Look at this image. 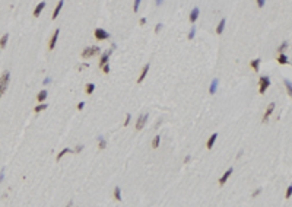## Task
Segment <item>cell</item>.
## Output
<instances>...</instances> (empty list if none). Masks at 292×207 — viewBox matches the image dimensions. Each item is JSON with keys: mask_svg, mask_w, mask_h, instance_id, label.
Returning a JSON list of instances; mask_svg holds the SVG:
<instances>
[{"mask_svg": "<svg viewBox=\"0 0 292 207\" xmlns=\"http://www.w3.org/2000/svg\"><path fill=\"white\" fill-rule=\"evenodd\" d=\"M9 77H10L9 72H5L2 76H0V98H2V95L6 92V88H8V83H9Z\"/></svg>", "mask_w": 292, "mask_h": 207, "instance_id": "1", "label": "cell"}, {"mask_svg": "<svg viewBox=\"0 0 292 207\" xmlns=\"http://www.w3.org/2000/svg\"><path fill=\"white\" fill-rule=\"evenodd\" d=\"M270 86V77L269 76H262L259 79V94H264L267 91V88Z\"/></svg>", "mask_w": 292, "mask_h": 207, "instance_id": "2", "label": "cell"}, {"mask_svg": "<svg viewBox=\"0 0 292 207\" xmlns=\"http://www.w3.org/2000/svg\"><path fill=\"white\" fill-rule=\"evenodd\" d=\"M99 51H101V48H99V47L92 45V47H88V48H85V50L82 51V57L86 60V58H91V57H94V56L99 54Z\"/></svg>", "mask_w": 292, "mask_h": 207, "instance_id": "3", "label": "cell"}, {"mask_svg": "<svg viewBox=\"0 0 292 207\" xmlns=\"http://www.w3.org/2000/svg\"><path fill=\"white\" fill-rule=\"evenodd\" d=\"M94 35H95L96 39H101V41H104V39H107V38L110 36V34H108L105 29H102V28H96L95 32H94Z\"/></svg>", "mask_w": 292, "mask_h": 207, "instance_id": "4", "label": "cell"}, {"mask_svg": "<svg viewBox=\"0 0 292 207\" xmlns=\"http://www.w3.org/2000/svg\"><path fill=\"white\" fill-rule=\"evenodd\" d=\"M146 120H148V115L146 114H142L139 118H137V122H136V130H142L146 124Z\"/></svg>", "mask_w": 292, "mask_h": 207, "instance_id": "5", "label": "cell"}, {"mask_svg": "<svg viewBox=\"0 0 292 207\" xmlns=\"http://www.w3.org/2000/svg\"><path fill=\"white\" fill-rule=\"evenodd\" d=\"M59 34H60V29H56L53 36L50 38V43H48V50H53L56 47V43H57V38H59Z\"/></svg>", "mask_w": 292, "mask_h": 207, "instance_id": "6", "label": "cell"}, {"mask_svg": "<svg viewBox=\"0 0 292 207\" xmlns=\"http://www.w3.org/2000/svg\"><path fill=\"white\" fill-rule=\"evenodd\" d=\"M275 102H272V104H269V107H267V109H266V112H264V115H263V122H267V120H269V117L273 114V111H275Z\"/></svg>", "mask_w": 292, "mask_h": 207, "instance_id": "7", "label": "cell"}, {"mask_svg": "<svg viewBox=\"0 0 292 207\" xmlns=\"http://www.w3.org/2000/svg\"><path fill=\"white\" fill-rule=\"evenodd\" d=\"M231 174H232V168H229V169H228V171H227V172H225V174H224L221 178H219V185H221V187H222V185H225V182L228 181V178L231 177Z\"/></svg>", "mask_w": 292, "mask_h": 207, "instance_id": "8", "label": "cell"}, {"mask_svg": "<svg viewBox=\"0 0 292 207\" xmlns=\"http://www.w3.org/2000/svg\"><path fill=\"white\" fill-rule=\"evenodd\" d=\"M111 51H113V50H110V51H107V53H104V54L101 56V58H99V67H102L104 64L108 63V58H110V56H111Z\"/></svg>", "mask_w": 292, "mask_h": 207, "instance_id": "9", "label": "cell"}, {"mask_svg": "<svg viewBox=\"0 0 292 207\" xmlns=\"http://www.w3.org/2000/svg\"><path fill=\"white\" fill-rule=\"evenodd\" d=\"M44 8H45V2L38 3V5H36V8H35V10H34V16H35V18H38V16L41 15V12H43Z\"/></svg>", "mask_w": 292, "mask_h": 207, "instance_id": "10", "label": "cell"}, {"mask_svg": "<svg viewBox=\"0 0 292 207\" xmlns=\"http://www.w3.org/2000/svg\"><path fill=\"white\" fill-rule=\"evenodd\" d=\"M148 70H149V64H146V66L142 69V72H140V76H139V79H137V83H142V82H143V79L146 77V74H148Z\"/></svg>", "mask_w": 292, "mask_h": 207, "instance_id": "11", "label": "cell"}, {"mask_svg": "<svg viewBox=\"0 0 292 207\" xmlns=\"http://www.w3.org/2000/svg\"><path fill=\"white\" fill-rule=\"evenodd\" d=\"M199 13H200V10H199V8H194L193 10H191V13H190V22L191 23H194L196 21H197V18H199Z\"/></svg>", "mask_w": 292, "mask_h": 207, "instance_id": "12", "label": "cell"}, {"mask_svg": "<svg viewBox=\"0 0 292 207\" xmlns=\"http://www.w3.org/2000/svg\"><path fill=\"white\" fill-rule=\"evenodd\" d=\"M63 5H64V0H59V3H57V6H56V9H54V13H53V16H51L53 19H56V18L59 16V13H60Z\"/></svg>", "mask_w": 292, "mask_h": 207, "instance_id": "13", "label": "cell"}, {"mask_svg": "<svg viewBox=\"0 0 292 207\" xmlns=\"http://www.w3.org/2000/svg\"><path fill=\"white\" fill-rule=\"evenodd\" d=\"M216 139H218V134L213 133V134L209 137V140H207V143H206V147H207V149H212L213 144H215V142H216Z\"/></svg>", "mask_w": 292, "mask_h": 207, "instance_id": "14", "label": "cell"}, {"mask_svg": "<svg viewBox=\"0 0 292 207\" xmlns=\"http://www.w3.org/2000/svg\"><path fill=\"white\" fill-rule=\"evenodd\" d=\"M278 63H279V64H288V63H289V60H288L286 54L279 53V56H278Z\"/></svg>", "mask_w": 292, "mask_h": 207, "instance_id": "15", "label": "cell"}, {"mask_svg": "<svg viewBox=\"0 0 292 207\" xmlns=\"http://www.w3.org/2000/svg\"><path fill=\"white\" fill-rule=\"evenodd\" d=\"M225 23H227V21H225V19H221V22H219L218 26H216V34H222V32H224Z\"/></svg>", "mask_w": 292, "mask_h": 207, "instance_id": "16", "label": "cell"}, {"mask_svg": "<svg viewBox=\"0 0 292 207\" xmlns=\"http://www.w3.org/2000/svg\"><path fill=\"white\" fill-rule=\"evenodd\" d=\"M283 83H285V88H286V91H288V95L292 96V82L288 80V79H285V80H283Z\"/></svg>", "mask_w": 292, "mask_h": 207, "instance_id": "17", "label": "cell"}, {"mask_svg": "<svg viewBox=\"0 0 292 207\" xmlns=\"http://www.w3.org/2000/svg\"><path fill=\"white\" fill-rule=\"evenodd\" d=\"M260 63H262V60H260V58H256V60H253V61L250 63V66H251V67L254 69V72H259Z\"/></svg>", "mask_w": 292, "mask_h": 207, "instance_id": "18", "label": "cell"}, {"mask_svg": "<svg viewBox=\"0 0 292 207\" xmlns=\"http://www.w3.org/2000/svg\"><path fill=\"white\" fill-rule=\"evenodd\" d=\"M216 89H218V80L213 79V80H212V83H210V89H209V92L213 95V94L216 92Z\"/></svg>", "mask_w": 292, "mask_h": 207, "instance_id": "19", "label": "cell"}, {"mask_svg": "<svg viewBox=\"0 0 292 207\" xmlns=\"http://www.w3.org/2000/svg\"><path fill=\"white\" fill-rule=\"evenodd\" d=\"M8 39H9V35H8V34H5V35L2 36V39H0V48H5V47H6V44H8Z\"/></svg>", "mask_w": 292, "mask_h": 207, "instance_id": "20", "label": "cell"}, {"mask_svg": "<svg viewBox=\"0 0 292 207\" xmlns=\"http://www.w3.org/2000/svg\"><path fill=\"white\" fill-rule=\"evenodd\" d=\"M45 98H47V91H41L38 95H36V99H38L40 102H43Z\"/></svg>", "mask_w": 292, "mask_h": 207, "instance_id": "21", "label": "cell"}, {"mask_svg": "<svg viewBox=\"0 0 292 207\" xmlns=\"http://www.w3.org/2000/svg\"><path fill=\"white\" fill-rule=\"evenodd\" d=\"M85 91H86V94H88V95H91V94L95 91V85H94V83H88V85H86V88H85Z\"/></svg>", "mask_w": 292, "mask_h": 207, "instance_id": "22", "label": "cell"}, {"mask_svg": "<svg viewBox=\"0 0 292 207\" xmlns=\"http://www.w3.org/2000/svg\"><path fill=\"white\" fill-rule=\"evenodd\" d=\"M114 198H116L117 201H121V193H120V187H116V190H114Z\"/></svg>", "mask_w": 292, "mask_h": 207, "instance_id": "23", "label": "cell"}, {"mask_svg": "<svg viewBox=\"0 0 292 207\" xmlns=\"http://www.w3.org/2000/svg\"><path fill=\"white\" fill-rule=\"evenodd\" d=\"M159 140H161V137H159V134H158V136H155V137H154V140H152V147H154V149H156V147H158V146H159Z\"/></svg>", "mask_w": 292, "mask_h": 207, "instance_id": "24", "label": "cell"}, {"mask_svg": "<svg viewBox=\"0 0 292 207\" xmlns=\"http://www.w3.org/2000/svg\"><path fill=\"white\" fill-rule=\"evenodd\" d=\"M70 152H72V150H70V149H69V147H66V149H63V150H61V152H60V153H59V155H57V162H59V160H60V159H61V157H63V155H66V153H70Z\"/></svg>", "mask_w": 292, "mask_h": 207, "instance_id": "25", "label": "cell"}, {"mask_svg": "<svg viewBox=\"0 0 292 207\" xmlns=\"http://www.w3.org/2000/svg\"><path fill=\"white\" fill-rule=\"evenodd\" d=\"M285 48H288V43L286 41H283V43L279 45V48H278V53H283L285 51Z\"/></svg>", "mask_w": 292, "mask_h": 207, "instance_id": "26", "label": "cell"}, {"mask_svg": "<svg viewBox=\"0 0 292 207\" xmlns=\"http://www.w3.org/2000/svg\"><path fill=\"white\" fill-rule=\"evenodd\" d=\"M98 140H99V144H98V147H99L101 150H102V149H105V147H107V142H105V140H104L102 137H99Z\"/></svg>", "mask_w": 292, "mask_h": 207, "instance_id": "27", "label": "cell"}, {"mask_svg": "<svg viewBox=\"0 0 292 207\" xmlns=\"http://www.w3.org/2000/svg\"><path fill=\"white\" fill-rule=\"evenodd\" d=\"M47 107H48V105H45V104H41V105H38V107H35V108H34V111H35V112H40V111H44V109H45Z\"/></svg>", "mask_w": 292, "mask_h": 207, "instance_id": "28", "label": "cell"}, {"mask_svg": "<svg viewBox=\"0 0 292 207\" xmlns=\"http://www.w3.org/2000/svg\"><path fill=\"white\" fill-rule=\"evenodd\" d=\"M194 34H196V28H194V26H191V29H190V32H189V36H187V38H189V39H193V38H194Z\"/></svg>", "mask_w": 292, "mask_h": 207, "instance_id": "29", "label": "cell"}, {"mask_svg": "<svg viewBox=\"0 0 292 207\" xmlns=\"http://www.w3.org/2000/svg\"><path fill=\"white\" fill-rule=\"evenodd\" d=\"M291 195H292V185H289V187H288L286 194H285V198H291Z\"/></svg>", "mask_w": 292, "mask_h": 207, "instance_id": "30", "label": "cell"}, {"mask_svg": "<svg viewBox=\"0 0 292 207\" xmlns=\"http://www.w3.org/2000/svg\"><path fill=\"white\" fill-rule=\"evenodd\" d=\"M140 2H142V0H134V5H133V10H134V12H137V10H139Z\"/></svg>", "mask_w": 292, "mask_h": 207, "instance_id": "31", "label": "cell"}, {"mask_svg": "<svg viewBox=\"0 0 292 207\" xmlns=\"http://www.w3.org/2000/svg\"><path fill=\"white\" fill-rule=\"evenodd\" d=\"M102 70H104V73H105V74H107V73H110V66H108V64H104V66H102Z\"/></svg>", "mask_w": 292, "mask_h": 207, "instance_id": "32", "label": "cell"}, {"mask_svg": "<svg viewBox=\"0 0 292 207\" xmlns=\"http://www.w3.org/2000/svg\"><path fill=\"white\" fill-rule=\"evenodd\" d=\"M130 118H132V117H130V114H127V115H126V121H124V126H129Z\"/></svg>", "mask_w": 292, "mask_h": 207, "instance_id": "33", "label": "cell"}, {"mask_svg": "<svg viewBox=\"0 0 292 207\" xmlns=\"http://www.w3.org/2000/svg\"><path fill=\"white\" fill-rule=\"evenodd\" d=\"M256 2H257V6H259V8H263V6H264V0H256Z\"/></svg>", "mask_w": 292, "mask_h": 207, "instance_id": "34", "label": "cell"}, {"mask_svg": "<svg viewBox=\"0 0 292 207\" xmlns=\"http://www.w3.org/2000/svg\"><path fill=\"white\" fill-rule=\"evenodd\" d=\"M260 193H262V188H257V190H256V191L253 193V197H257Z\"/></svg>", "mask_w": 292, "mask_h": 207, "instance_id": "35", "label": "cell"}, {"mask_svg": "<svg viewBox=\"0 0 292 207\" xmlns=\"http://www.w3.org/2000/svg\"><path fill=\"white\" fill-rule=\"evenodd\" d=\"M161 29H162V23H158V25H156V26H155V32H156V34H158V32H159V31H161Z\"/></svg>", "mask_w": 292, "mask_h": 207, "instance_id": "36", "label": "cell"}, {"mask_svg": "<svg viewBox=\"0 0 292 207\" xmlns=\"http://www.w3.org/2000/svg\"><path fill=\"white\" fill-rule=\"evenodd\" d=\"M82 149H83V146L81 144V146H78V147H76L75 150H73V152H75V153H79V152H82Z\"/></svg>", "mask_w": 292, "mask_h": 207, "instance_id": "37", "label": "cell"}, {"mask_svg": "<svg viewBox=\"0 0 292 207\" xmlns=\"http://www.w3.org/2000/svg\"><path fill=\"white\" fill-rule=\"evenodd\" d=\"M86 67H89V64H88V63H83V64L79 66V70H83V69H86Z\"/></svg>", "mask_w": 292, "mask_h": 207, "instance_id": "38", "label": "cell"}, {"mask_svg": "<svg viewBox=\"0 0 292 207\" xmlns=\"http://www.w3.org/2000/svg\"><path fill=\"white\" fill-rule=\"evenodd\" d=\"M83 107H85V102H79V104H78V109H79V111H82Z\"/></svg>", "mask_w": 292, "mask_h": 207, "instance_id": "39", "label": "cell"}, {"mask_svg": "<svg viewBox=\"0 0 292 207\" xmlns=\"http://www.w3.org/2000/svg\"><path fill=\"white\" fill-rule=\"evenodd\" d=\"M5 178V169H2V172H0V181H3Z\"/></svg>", "mask_w": 292, "mask_h": 207, "instance_id": "40", "label": "cell"}, {"mask_svg": "<svg viewBox=\"0 0 292 207\" xmlns=\"http://www.w3.org/2000/svg\"><path fill=\"white\" fill-rule=\"evenodd\" d=\"M139 23H140V25H145V23H146V18H140Z\"/></svg>", "mask_w": 292, "mask_h": 207, "instance_id": "41", "label": "cell"}, {"mask_svg": "<svg viewBox=\"0 0 292 207\" xmlns=\"http://www.w3.org/2000/svg\"><path fill=\"white\" fill-rule=\"evenodd\" d=\"M50 82H51V79H50V77H45V80H44V85H48Z\"/></svg>", "mask_w": 292, "mask_h": 207, "instance_id": "42", "label": "cell"}, {"mask_svg": "<svg viewBox=\"0 0 292 207\" xmlns=\"http://www.w3.org/2000/svg\"><path fill=\"white\" fill-rule=\"evenodd\" d=\"M190 159H191L190 156H186V157H184V163H189V162H190Z\"/></svg>", "mask_w": 292, "mask_h": 207, "instance_id": "43", "label": "cell"}, {"mask_svg": "<svg viewBox=\"0 0 292 207\" xmlns=\"http://www.w3.org/2000/svg\"><path fill=\"white\" fill-rule=\"evenodd\" d=\"M162 2H164V0H156V5L159 6V5H162Z\"/></svg>", "mask_w": 292, "mask_h": 207, "instance_id": "44", "label": "cell"}]
</instances>
